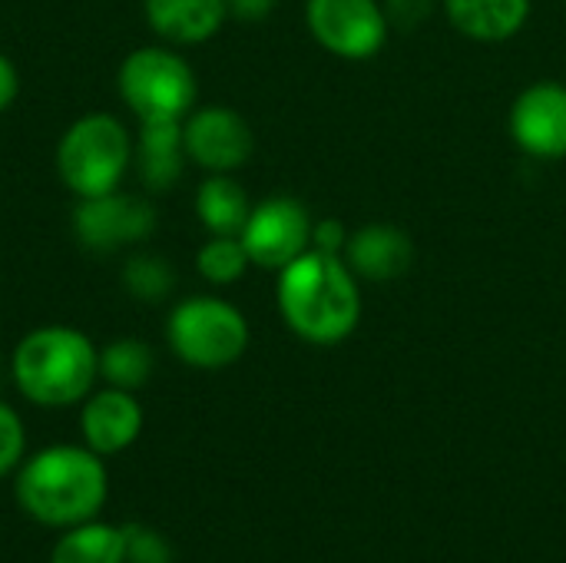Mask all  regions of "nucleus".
<instances>
[{
  "label": "nucleus",
  "mask_w": 566,
  "mask_h": 563,
  "mask_svg": "<svg viewBox=\"0 0 566 563\" xmlns=\"http://www.w3.org/2000/svg\"><path fill=\"white\" fill-rule=\"evenodd\" d=\"M275 302L282 322L308 345H338L361 322L358 275L342 256L318 249L279 269Z\"/></svg>",
  "instance_id": "f03ea898"
},
{
  "label": "nucleus",
  "mask_w": 566,
  "mask_h": 563,
  "mask_svg": "<svg viewBox=\"0 0 566 563\" xmlns=\"http://www.w3.org/2000/svg\"><path fill=\"white\" fill-rule=\"evenodd\" d=\"M50 563H126L123 528L86 521L60 531V541L50 551Z\"/></svg>",
  "instance_id": "a211bd4d"
},
{
  "label": "nucleus",
  "mask_w": 566,
  "mask_h": 563,
  "mask_svg": "<svg viewBox=\"0 0 566 563\" xmlns=\"http://www.w3.org/2000/svg\"><path fill=\"white\" fill-rule=\"evenodd\" d=\"M166 342L179 362L202 372H219L235 365L249 348L245 315L216 295L182 299L166 319Z\"/></svg>",
  "instance_id": "423d86ee"
},
{
  "label": "nucleus",
  "mask_w": 566,
  "mask_h": 563,
  "mask_svg": "<svg viewBox=\"0 0 566 563\" xmlns=\"http://www.w3.org/2000/svg\"><path fill=\"white\" fill-rule=\"evenodd\" d=\"M83 445L99 458L123 455L143 435V405L126 388H93L80 408Z\"/></svg>",
  "instance_id": "f8f14e48"
},
{
  "label": "nucleus",
  "mask_w": 566,
  "mask_h": 563,
  "mask_svg": "<svg viewBox=\"0 0 566 563\" xmlns=\"http://www.w3.org/2000/svg\"><path fill=\"white\" fill-rule=\"evenodd\" d=\"M153 232H156V209L143 196L113 189L103 196L76 199L73 236L90 252H119L126 246L146 242Z\"/></svg>",
  "instance_id": "1a4fd4ad"
},
{
  "label": "nucleus",
  "mask_w": 566,
  "mask_h": 563,
  "mask_svg": "<svg viewBox=\"0 0 566 563\" xmlns=\"http://www.w3.org/2000/svg\"><path fill=\"white\" fill-rule=\"evenodd\" d=\"M119 100L139 123H182L196 110V73L169 46L133 50L116 73Z\"/></svg>",
  "instance_id": "39448f33"
},
{
  "label": "nucleus",
  "mask_w": 566,
  "mask_h": 563,
  "mask_svg": "<svg viewBox=\"0 0 566 563\" xmlns=\"http://www.w3.org/2000/svg\"><path fill=\"white\" fill-rule=\"evenodd\" d=\"M511 139L531 159L554 163L566 156V86L557 80H541L521 90L511 106Z\"/></svg>",
  "instance_id": "9b49d317"
},
{
  "label": "nucleus",
  "mask_w": 566,
  "mask_h": 563,
  "mask_svg": "<svg viewBox=\"0 0 566 563\" xmlns=\"http://www.w3.org/2000/svg\"><path fill=\"white\" fill-rule=\"evenodd\" d=\"M146 23L163 37L166 43L176 46H196L212 40L226 17L229 3L226 0H143Z\"/></svg>",
  "instance_id": "4468645a"
},
{
  "label": "nucleus",
  "mask_w": 566,
  "mask_h": 563,
  "mask_svg": "<svg viewBox=\"0 0 566 563\" xmlns=\"http://www.w3.org/2000/svg\"><path fill=\"white\" fill-rule=\"evenodd\" d=\"M312 216L292 196H272L252 206L239 239L252 259V265L279 272L312 249Z\"/></svg>",
  "instance_id": "6e6552de"
},
{
  "label": "nucleus",
  "mask_w": 566,
  "mask_h": 563,
  "mask_svg": "<svg viewBox=\"0 0 566 563\" xmlns=\"http://www.w3.org/2000/svg\"><path fill=\"white\" fill-rule=\"evenodd\" d=\"M249 212L252 202L232 173H209V179L196 189V216L209 236H239Z\"/></svg>",
  "instance_id": "f3484780"
},
{
  "label": "nucleus",
  "mask_w": 566,
  "mask_h": 563,
  "mask_svg": "<svg viewBox=\"0 0 566 563\" xmlns=\"http://www.w3.org/2000/svg\"><path fill=\"white\" fill-rule=\"evenodd\" d=\"M342 259L358 279L368 282H395L415 265V242L405 229L391 222H368L348 232Z\"/></svg>",
  "instance_id": "ddd939ff"
},
{
  "label": "nucleus",
  "mask_w": 566,
  "mask_h": 563,
  "mask_svg": "<svg viewBox=\"0 0 566 563\" xmlns=\"http://www.w3.org/2000/svg\"><path fill=\"white\" fill-rule=\"evenodd\" d=\"M10 375L30 405L70 408L96 388L99 348L73 325H43L17 342Z\"/></svg>",
  "instance_id": "7ed1b4c3"
},
{
  "label": "nucleus",
  "mask_w": 566,
  "mask_h": 563,
  "mask_svg": "<svg viewBox=\"0 0 566 563\" xmlns=\"http://www.w3.org/2000/svg\"><path fill=\"white\" fill-rule=\"evenodd\" d=\"M182 143L189 163L206 173H235L255 149L252 126L232 106H196L182 119Z\"/></svg>",
  "instance_id": "9d476101"
},
{
  "label": "nucleus",
  "mask_w": 566,
  "mask_h": 563,
  "mask_svg": "<svg viewBox=\"0 0 566 563\" xmlns=\"http://www.w3.org/2000/svg\"><path fill=\"white\" fill-rule=\"evenodd\" d=\"M434 3L438 0H385V17H388V27L395 30H418L431 13H434Z\"/></svg>",
  "instance_id": "b1692460"
},
{
  "label": "nucleus",
  "mask_w": 566,
  "mask_h": 563,
  "mask_svg": "<svg viewBox=\"0 0 566 563\" xmlns=\"http://www.w3.org/2000/svg\"><path fill=\"white\" fill-rule=\"evenodd\" d=\"M156 368V355L143 338H113L99 348V378L113 388L136 392L149 382Z\"/></svg>",
  "instance_id": "6ab92c4d"
},
{
  "label": "nucleus",
  "mask_w": 566,
  "mask_h": 563,
  "mask_svg": "<svg viewBox=\"0 0 566 563\" xmlns=\"http://www.w3.org/2000/svg\"><path fill=\"white\" fill-rule=\"evenodd\" d=\"M305 23L318 46L342 60H371L391 30L378 0H308Z\"/></svg>",
  "instance_id": "0eeeda50"
},
{
  "label": "nucleus",
  "mask_w": 566,
  "mask_h": 563,
  "mask_svg": "<svg viewBox=\"0 0 566 563\" xmlns=\"http://www.w3.org/2000/svg\"><path fill=\"white\" fill-rule=\"evenodd\" d=\"M451 27L478 43H504L517 37L531 17V0H444Z\"/></svg>",
  "instance_id": "dca6fc26"
},
{
  "label": "nucleus",
  "mask_w": 566,
  "mask_h": 563,
  "mask_svg": "<svg viewBox=\"0 0 566 563\" xmlns=\"http://www.w3.org/2000/svg\"><path fill=\"white\" fill-rule=\"evenodd\" d=\"M133 163V139L113 113H86L70 123L56 143V173L76 199L103 196L123 186Z\"/></svg>",
  "instance_id": "20e7f679"
},
{
  "label": "nucleus",
  "mask_w": 566,
  "mask_h": 563,
  "mask_svg": "<svg viewBox=\"0 0 566 563\" xmlns=\"http://www.w3.org/2000/svg\"><path fill=\"white\" fill-rule=\"evenodd\" d=\"M182 123H139V139L133 143V166L149 192H169L182 179L186 166Z\"/></svg>",
  "instance_id": "2eb2a0df"
},
{
  "label": "nucleus",
  "mask_w": 566,
  "mask_h": 563,
  "mask_svg": "<svg viewBox=\"0 0 566 563\" xmlns=\"http://www.w3.org/2000/svg\"><path fill=\"white\" fill-rule=\"evenodd\" d=\"M23 455H27V428L20 415L7 402H0V478L17 475Z\"/></svg>",
  "instance_id": "5701e85b"
},
{
  "label": "nucleus",
  "mask_w": 566,
  "mask_h": 563,
  "mask_svg": "<svg viewBox=\"0 0 566 563\" xmlns=\"http://www.w3.org/2000/svg\"><path fill=\"white\" fill-rule=\"evenodd\" d=\"M252 259L239 236H209L202 249L196 252V269L212 285H232L249 272Z\"/></svg>",
  "instance_id": "aec40b11"
},
{
  "label": "nucleus",
  "mask_w": 566,
  "mask_h": 563,
  "mask_svg": "<svg viewBox=\"0 0 566 563\" xmlns=\"http://www.w3.org/2000/svg\"><path fill=\"white\" fill-rule=\"evenodd\" d=\"M229 3V17H239V20H265L272 10H275V0H226Z\"/></svg>",
  "instance_id": "bb28decb"
},
{
  "label": "nucleus",
  "mask_w": 566,
  "mask_h": 563,
  "mask_svg": "<svg viewBox=\"0 0 566 563\" xmlns=\"http://www.w3.org/2000/svg\"><path fill=\"white\" fill-rule=\"evenodd\" d=\"M119 279H123V289H126L133 299L149 302V305L169 299L172 289H176V272H172V265H169L163 256H153V252H136V256H129Z\"/></svg>",
  "instance_id": "412c9836"
},
{
  "label": "nucleus",
  "mask_w": 566,
  "mask_h": 563,
  "mask_svg": "<svg viewBox=\"0 0 566 563\" xmlns=\"http://www.w3.org/2000/svg\"><path fill=\"white\" fill-rule=\"evenodd\" d=\"M20 96V73L7 53H0V113L10 110Z\"/></svg>",
  "instance_id": "a878e982"
},
{
  "label": "nucleus",
  "mask_w": 566,
  "mask_h": 563,
  "mask_svg": "<svg viewBox=\"0 0 566 563\" xmlns=\"http://www.w3.org/2000/svg\"><path fill=\"white\" fill-rule=\"evenodd\" d=\"M123 538H126V563H172V544L146 528V524H126L123 528Z\"/></svg>",
  "instance_id": "4be33fe9"
},
{
  "label": "nucleus",
  "mask_w": 566,
  "mask_h": 563,
  "mask_svg": "<svg viewBox=\"0 0 566 563\" xmlns=\"http://www.w3.org/2000/svg\"><path fill=\"white\" fill-rule=\"evenodd\" d=\"M345 242H348V229L342 219H318L312 226V249L318 252H332V256H342L345 252Z\"/></svg>",
  "instance_id": "393cba45"
},
{
  "label": "nucleus",
  "mask_w": 566,
  "mask_h": 563,
  "mask_svg": "<svg viewBox=\"0 0 566 563\" xmlns=\"http://www.w3.org/2000/svg\"><path fill=\"white\" fill-rule=\"evenodd\" d=\"M13 494L40 528L66 531L99 518L109 498V475L86 445H50L17 468Z\"/></svg>",
  "instance_id": "f257e3e1"
}]
</instances>
